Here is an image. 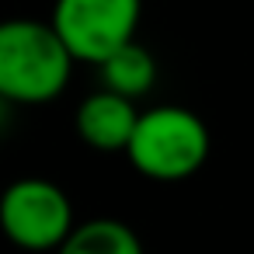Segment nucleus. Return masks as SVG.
Returning <instances> with one entry per match:
<instances>
[{
  "mask_svg": "<svg viewBox=\"0 0 254 254\" xmlns=\"http://www.w3.org/2000/svg\"><path fill=\"white\" fill-rule=\"evenodd\" d=\"M73 53L53 28L39 18H4L0 21V98L14 108H35L56 101L73 73Z\"/></svg>",
  "mask_w": 254,
  "mask_h": 254,
  "instance_id": "nucleus-1",
  "label": "nucleus"
},
{
  "mask_svg": "<svg viewBox=\"0 0 254 254\" xmlns=\"http://www.w3.org/2000/svg\"><path fill=\"white\" fill-rule=\"evenodd\" d=\"M209 157V129L205 122L181 105H160L139 112L136 132L126 146V160L150 181H185L198 174Z\"/></svg>",
  "mask_w": 254,
  "mask_h": 254,
  "instance_id": "nucleus-2",
  "label": "nucleus"
},
{
  "mask_svg": "<svg viewBox=\"0 0 254 254\" xmlns=\"http://www.w3.org/2000/svg\"><path fill=\"white\" fill-rule=\"evenodd\" d=\"M73 205L66 191L46 178H18L0 191V230L32 254L56 251L73 233Z\"/></svg>",
  "mask_w": 254,
  "mask_h": 254,
  "instance_id": "nucleus-3",
  "label": "nucleus"
},
{
  "mask_svg": "<svg viewBox=\"0 0 254 254\" xmlns=\"http://www.w3.org/2000/svg\"><path fill=\"white\" fill-rule=\"evenodd\" d=\"M143 0H56L53 28L77 63H105L115 49L136 39Z\"/></svg>",
  "mask_w": 254,
  "mask_h": 254,
  "instance_id": "nucleus-4",
  "label": "nucleus"
},
{
  "mask_svg": "<svg viewBox=\"0 0 254 254\" xmlns=\"http://www.w3.org/2000/svg\"><path fill=\"white\" fill-rule=\"evenodd\" d=\"M136 122H139L136 101L126 94H115L108 87L87 94L73 115V129H77L80 143H87L98 153H126V146L136 132Z\"/></svg>",
  "mask_w": 254,
  "mask_h": 254,
  "instance_id": "nucleus-5",
  "label": "nucleus"
},
{
  "mask_svg": "<svg viewBox=\"0 0 254 254\" xmlns=\"http://www.w3.org/2000/svg\"><path fill=\"white\" fill-rule=\"evenodd\" d=\"M98 77H101V87L139 101L157 84V60L150 56V49H143L132 39L122 49H115L105 63H98Z\"/></svg>",
  "mask_w": 254,
  "mask_h": 254,
  "instance_id": "nucleus-6",
  "label": "nucleus"
},
{
  "mask_svg": "<svg viewBox=\"0 0 254 254\" xmlns=\"http://www.w3.org/2000/svg\"><path fill=\"white\" fill-rule=\"evenodd\" d=\"M56 254H143V244L132 226L122 219H87L56 247Z\"/></svg>",
  "mask_w": 254,
  "mask_h": 254,
  "instance_id": "nucleus-7",
  "label": "nucleus"
},
{
  "mask_svg": "<svg viewBox=\"0 0 254 254\" xmlns=\"http://www.w3.org/2000/svg\"><path fill=\"white\" fill-rule=\"evenodd\" d=\"M7 108H14L11 101H4V98H0V126H4V119H7Z\"/></svg>",
  "mask_w": 254,
  "mask_h": 254,
  "instance_id": "nucleus-8",
  "label": "nucleus"
}]
</instances>
